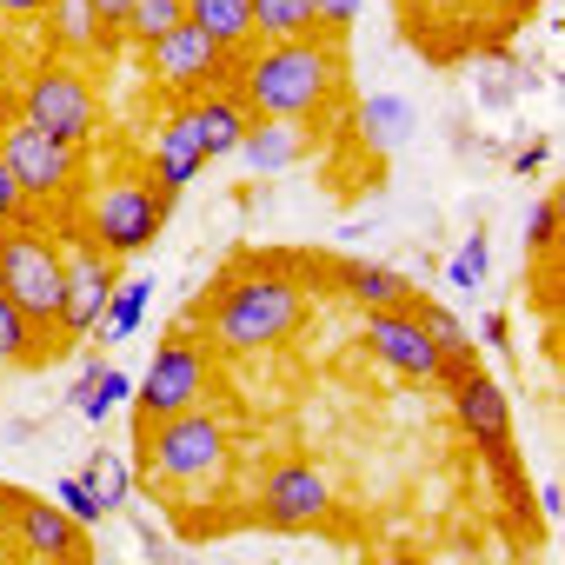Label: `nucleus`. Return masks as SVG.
Here are the masks:
<instances>
[{"instance_id": "37", "label": "nucleus", "mask_w": 565, "mask_h": 565, "mask_svg": "<svg viewBox=\"0 0 565 565\" xmlns=\"http://www.w3.org/2000/svg\"><path fill=\"white\" fill-rule=\"evenodd\" d=\"M100 366H107V360H100V353H94V360H87V366H81V373H74V386H67V406H74V413H81V406H87V393H94V380H100Z\"/></svg>"}, {"instance_id": "24", "label": "nucleus", "mask_w": 565, "mask_h": 565, "mask_svg": "<svg viewBox=\"0 0 565 565\" xmlns=\"http://www.w3.org/2000/svg\"><path fill=\"white\" fill-rule=\"evenodd\" d=\"M479 459H486V479H492L499 505H505L512 519H539V512H532V486H525V459H519V446L505 439V446H492V452H479Z\"/></svg>"}, {"instance_id": "41", "label": "nucleus", "mask_w": 565, "mask_h": 565, "mask_svg": "<svg viewBox=\"0 0 565 565\" xmlns=\"http://www.w3.org/2000/svg\"><path fill=\"white\" fill-rule=\"evenodd\" d=\"M8 512H14V486H0V545H8Z\"/></svg>"}, {"instance_id": "13", "label": "nucleus", "mask_w": 565, "mask_h": 565, "mask_svg": "<svg viewBox=\"0 0 565 565\" xmlns=\"http://www.w3.org/2000/svg\"><path fill=\"white\" fill-rule=\"evenodd\" d=\"M333 479H327V466H313V459H273L266 472H259V519L266 525H287V532H307V525H327L333 519Z\"/></svg>"}, {"instance_id": "14", "label": "nucleus", "mask_w": 565, "mask_h": 565, "mask_svg": "<svg viewBox=\"0 0 565 565\" xmlns=\"http://www.w3.org/2000/svg\"><path fill=\"white\" fill-rule=\"evenodd\" d=\"M439 386H446V406H452L459 433H466L479 452H492V446H505V439H512V399H505V386H499L479 360L452 366Z\"/></svg>"}, {"instance_id": "10", "label": "nucleus", "mask_w": 565, "mask_h": 565, "mask_svg": "<svg viewBox=\"0 0 565 565\" xmlns=\"http://www.w3.org/2000/svg\"><path fill=\"white\" fill-rule=\"evenodd\" d=\"M140 67H147L153 87H167V94H180V100H193L200 87H226V81H233V54H226L206 28H193V21H180V28H167L153 47H140Z\"/></svg>"}, {"instance_id": "20", "label": "nucleus", "mask_w": 565, "mask_h": 565, "mask_svg": "<svg viewBox=\"0 0 565 565\" xmlns=\"http://www.w3.org/2000/svg\"><path fill=\"white\" fill-rule=\"evenodd\" d=\"M147 300H153V273L120 279L114 300H107V313H100V327H94V340H100V347H127V340L140 333V320H147Z\"/></svg>"}, {"instance_id": "38", "label": "nucleus", "mask_w": 565, "mask_h": 565, "mask_svg": "<svg viewBox=\"0 0 565 565\" xmlns=\"http://www.w3.org/2000/svg\"><path fill=\"white\" fill-rule=\"evenodd\" d=\"M94 14H100V28L120 41V28H127V14H134V0H94Z\"/></svg>"}, {"instance_id": "18", "label": "nucleus", "mask_w": 565, "mask_h": 565, "mask_svg": "<svg viewBox=\"0 0 565 565\" xmlns=\"http://www.w3.org/2000/svg\"><path fill=\"white\" fill-rule=\"evenodd\" d=\"M186 114H193V134H200L206 160H233V153H239V140H246V127H253V114H246V100H239L233 87L193 94V100H186Z\"/></svg>"}, {"instance_id": "36", "label": "nucleus", "mask_w": 565, "mask_h": 565, "mask_svg": "<svg viewBox=\"0 0 565 565\" xmlns=\"http://www.w3.org/2000/svg\"><path fill=\"white\" fill-rule=\"evenodd\" d=\"M47 14V0H0V21H8V28H34Z\"/></svg>"}, {"instance_id": "4", "label": "nucleus", "mask_w": 565, "mask_h": 565, "mask_svg": "<svg viewBox=\"0 0 565 565\" xmlns=\"http://www.w3.org/2000/svg\"><path fill=\"white\" fill-rule=\"evenodd\" d=\"M167 213H173V193H167L153 173H140V167H114L107 180L87 186L81 233H87L100 253H114V259L127 266L134 253H147V246L167 233Z\"/></svg>"}, {"instance_id": "25", "label": "nucleus", "mask_w": 565, "mask_h": 565, "mask_svg": "<svg viewBox=\"0 0 565 565\" xmlns=\"http://www.w3.org/2000/svg\"><path fill=\"white\" fill-rule=\"evenodd\" d=\"M47 360V340L28 327V313L0 294V366H41Z\"/></svg>"}, {"instance_id": "23", "label": "nucleus", "mask_w": 565, "mask_h": 565, "mask_svg": "<svg viewBox=\"0 0 565 565\" xmlns=\"http://www.w3.org/2000/svg\"><path fill=\"white\" fill-rule=\"evenodd\" d=\"M360 140H366L373 153L406 147V140H413V107H406L399 94H366V100H360Z\"/></svg>"}, {"instance_id": "7", "label": "nucleus", "mask_w": 565, "mask_h": 565, "mask_svg": "<svg viewBox=\"0 0 565 565\" xmlns=\"http://www.w3.org/2000/svg\"><path fill=\"white\" fill-rule=\"evenodd\" d=\"M206 393H213V347L200 340V327H173V333L153 347L147 373L134 380V419L153 426V419H167V413L206 406Z\"/></svg>"}, {"instance_id": "1", "label": "nucleus", "mask_w": 565, "mask_h": 565, "mask_svg": "<svg viewBox=\"0 0 565 565\" xmlns=\"http://www.w3.org/2000/svg\"><path fill=\"white\" fill-rule=\"evenodd\" d=\"M253 120H327L333 94L347 87V34H307V41H253L233 54L226 81Z\"/></svg>"}, {"instance_id": "35", "label": "nucleus", "mask_w": 565, "mask_h": 565, "mask_svg": "<svg viewBox=\"0 0 565 565\" xmlns=\"http://www.w3.org/2000/svg\"><path fill=\"white\" fill-rule=\"evenodd\" d=\"M532 512H539L545 525H558V519H565V486H558V479H545V486L532 492Z\"/></svg>"}, {"instance_id": "22", "label": "nucleus", "mask_w": 565, "mask_h": 565, "mask_svg": "<svg viewBox=\"0 0 565 565\" xmlns=\"http://www.w3.org/2000/svg\"><path fill=\"white\" fill-rule=\"evenodd\" d=\"M186 21L206 28L226 54H246L253 47V0H186Z\"/></svg>"}, {"instance_id": "3", "label": "nucleus", "mask_w": 565, "mask_h": 565, "mask_svg": "<svg viewBox=\"0 0 565 565\" xmlns=\"http://www.w3.org/2000/svg\"><path fill=\"white\" fill-rule=\"evenodd\" d=\"M134 459L167 492H206L233 466V433H226V419L213 406H186V413H167V419L140 426L134 433Z\"/></svg>"}, {"instance_id": "40", "label": "nucleus", "mask_w": 565, "mask_h": 565, "mask_svg": "<svg viewBox=\"0 0 565 565\" xmlns=\"http://www.w3.org/2000/svg\"><path fill=\"white\" fill-rule=\"evenodd\" d=\"M479 333H486V347H499V353H505V320H499V313H486V320H479Z\"/></svg>"}, {"instance_id": "6", "label": "nucleus", "mask_w": 565, "mask_h": 565, "mask_svg": "<svg viewBox=\"0 0 565 565\" xmlns=\"http://www.w3.org/2000/svg\"><path fill=\"white\" fill-rule=\"evenodd\" d=\"M21 120H34L41 134H54L61 147H94V134H100V87L87 81V67L81 61H67V54H47V61H34L28 74H21Z\"/></svg>"}, {"instance_id": "2", "label": "nucleus", "mask_w": 565, "mask_h": 565, "mask_svg": "<svg viewBox=\"0 0 565 565\" xmlns=\"http://www.w3.org/2000/svg\"><path fill=\"white\" fill-rule=\"evenodd\" d=\"M307 313H313V294L294 279V266H239L206 287V300L193 307V327L213 353L239 360V353H266L279 340H294Z\"/></svg>"}, {"instance_id": "29", "label": "nucleus", "mask_w": 565, "mask_h": 565, "mask_svg": "<svg viewBox=\"0 0 565 565\" xmlns=\"http://www.w3.org/2000/svg\"><path fill=\"white\" fill-rule=\"evenodd\" d=\"M120 406H134V380H127L120 366H100V380H94V393H87L81 419H87V426H107Z\"/></svg>"}, {"instance_id": "15", "label": "nucleus", "mask_w": 565, "mask_h": 565, "mask_svg": "<svg viewBox=\"0 0 565 565\" xmlns=\"http://www.w3.org/2000/svg\"><path fill=\"white\" fill-rule=\"evenodd\" d=\"M313 127L307 120H253L246 127V140H239V167L246 173H259V180H273V173H294V167H307L313 160Z\"/></svg>"}, {"instance_id": "30", "label": "nucleus", "mask_w": 565, "mask_h": 565, "mask_svg": "<svg viewBox=\"0 0 565 565\" xmlns=\"http://www.w3.org/2000/svg\"><path fill=\"white\" fill-rule=\"evenodd\" d=\"M558 226H565V206H558V193H545V200L532 206V220H525V253L545 259V253L558 246Z\"/></svg>"}, {"instance_id": "44", "label": "nucleus", "mask_w": 565, "mask_h": 565, "mask_svg": "<svg viewBox=\"0 0 565 565\" xmlns=\"http://www.w3.org/2000/svg\"><path fill=\"white\" fill-rule=\"evenodd\" d=\"M479 8H486V14H492V8H505V0H479Z\"/></svg>"}, {"instance_id": "9", "label": "nucleus", "mask_w": 565, "mask_h": 565, "mask_svg": "<svg viewBox=\"0 0 565 565\" xmlns=\"http://www.w3.org/2000/svg\"><path fill=\"white\" fill-rule=\"evenodd\" d=\"M54 233H61V333L94 340V327H100V313L120 287V259L100 253L81 226H67V213L54 220Z\"/></svg>"}, {"instance_id": "27", "label": "nucleus", "mask_w": 565, "mask_h": 565, "mask_svg": "<svg viewBox=\"0 0 565 565\" xmlns=\"http://www.w3.org/2000/svg\"><path fill=\"white\" fill-rule=\"evenodd\" d=\"M186 21V0H134V14H127V28H120V41H134V47H153L167 28H180Z\"/></svg>"}, {"instance_id": "21", "label": "nucleus", "mask_w": 565, "mask_h": 565, "mask_svg": "<svg viewBox=\"0 0 565 565\" xmlns=\"http://www.w3.org/2000/svg\"><path fill=\"white\" fill-rule=\"evenodd\" d=\"M320 28V0H253V41H307Z\"/></svg>"}, {"instance_id": "5", "label": "nucleus", "mask_w": 565, "mask_h": 565, "mask_svg": "<svg viewBox=\"0 0 565 565\" xmlns=\"http://www.w3.org/2000/svg\"><path fill=\"white\" fill-rule=\"evenodd\" d=\"M0 294H8L41 340L61 333V233L47 220H14L0 226Z\"/></svg>"}, {"instance_id": "39", "label": "nucleus", "mask_w": 565, "mask_h": 565, "mask_svg": "<svg viewBox=\"0 0 565 565\" xmlns=\"http://www.w3.org/2000/svg\"><path fill=\"white\" fill-rule=\"evenodd\" d=\"M479 107H512V81L505 74H486L479 81Z\"/></svg>"}, {"instance_id": "11", "label": "nucleus", "mask_w": 565, "mask_h": 565, "mask_svg": "<svg viewBox=\"0 0 565 565\" xmlns=\"http://www.w3.org/2000/svg\"><path fill=\"white\" fill-rule=\"evenodd\" d=\"M419 300V294H413ZM373 307L366 313V353L386 366V373H399V380H419V386H439V373H446V347L433 340V327L419 320V307Z\"/></svg>"}, {"instance_id": "17", "label": "nucleus", "mask_w": 565, "mask_h": 565, "mask_svg": "<svg viewBox=\"0 0 565 565\" xmlns=\"http://www.w3.org/2000/svg\"><path fill=\"white\" fill-rule=\"evenodd\" d=\"M213 160H206V147H200V134H193V114H186V100L160 120V134H153V180L180 200L200 173H206Z\"/></svg>"}, {"instance_id": "31", "label": "nucleus", "mask_w": 565, "mask_h": 565, "mask_svg": "<svg viewBox=\"0 0 565 565\" xmlns=\"http://www.w3.org/2000/svg\"><path fill=\"white\" fill-rule=\"evenodd\" d=\"M54 499H61V505H67V512H74V519H81V525H87V532H94V525H100V519H107V505H100V499H94V486H87V479H81V472H67V479H61V492H54Z\"/></svg>"}, {"instance_id": "34", "label": "nucleus", "mask_w": 565, "mask_h": 565, "mask_svg": "<svg viewBox=\"0 0 565 565\" xmlns=\"http://www.w3.org/2000/svg\"><path fill=\"white\" fill-rule=\"evenodd\" d=\"M545 167H552V140H545V134L512 153V173H545Z\"/></svg>"}, {"instance_id": "26", "label": "nucleus", "mask_w": 565, "mask_h": 565, "mask_svg": "<svg viewBox=\"0 0 565 565\" xmlns=\"http://www.w3.org/2000/svg\"><path fill=\"white\" fill-rule=\"evenodd\" d=\"M87 486H94V499L107 505V512H120L127 505V492H134V472H127V452H114V446H100L94 459H87V472H81Z\"/></svg>"}, {"instance_id": "33", "label": "nucleus", "mask_w": 565, "mask_h": 565, "mask_svg": "<svg viewBox=\"0 0 565 565\" xmlns=\"http://www.w3.org/2000/svg\"><path fill=\"white\" fill-rule=\"evenodd\" d=\"M360 14H366V0H320V28L327 34H353Z\"/></svg>"}, {"instance_id": "19", "label": "nucleus", "mask_w": 565, "mask_h": 565, "mask_svg": "<svg viewBox=\"0 0 565 565\" xmlns=\"http://www.w3.org/2000/svg\"><path fill=\"white\" fill-rule=\"evenodd\" d=\"M333 287H340L360 313H373V307H406V300H413V279L393 273V266H380V259H340V266H333Z\"/></svg>"}, {"instance_id": "43", "label": "nucleus", "mask_w": 565, "mask_h": 565, "mask_svg": "<svg viewBox=\"0 0 565 565\" xmlns=\"http://www.w3.org/2000/svg\"><path fill=\"white\" fill-rule=\"evenodd\" d=\"M545 0H505V14H539Z\"/></svg>"}, {"instance_id": "8", "label": "nucleus", "mask_w": 565, "mask_h": 565, "mask_svg": "<svg viewBox=\"0 0 565 565\" xmlns=\"http://www.w3.org/2000/svg\"><path fill=\"white\" fill-rule=\"evenodd\" d=\"M0 160H8L14 186L28 193V206H34L41 220H61L67 200L87 186V180H81V147H61V140L41 134L34 120H8V127H0Z\"/></svg>"}, {"instance_id": "42", "label": "nucleus", "mask_w": 565, "mask_h": 565, "mask_svg": "<svg viewBox=\"0 0 565 565\" xmlns=\"http://www.w3.org/2000/svg\"><path fill=\"white\" fill-rule=\"evenodd\" d=\"M406 14H433V8H452V0H399Z\"/></svg>"}, {"instance_id": "28", "label": "nucleus", "mask_w": 565, "mask_h": 565, "mask_svg": "<svg viewBox=\"0 0 565 565\" xmlns=\"http://www.w3.org/2000/svg\"><path fill=\"white\" fill-rule=\"evenodd\" d=\"M486 273H492V239H486V226H472V233L459 239V253H452L446 279H452L459 294H479V287H486Z\"/></svg>"}, {"instance_id": "16", "label": "nucleus", "mask_w": 565, "mask_h": 565, "mask_svg": "<svg viewBox=\"0 0 565 565\" xmlns=\"http://www.w3.org/2000/svg\"><path fill=\"white\" fill-rule=\"evenodd\" d=\"M34 28L47 34V47H54V54L81 61V67H87V61H107V54L120 47V41H114V34L100 28L94 0H47V14H41Z\"/></svg>"}, {"instance_id": "12", "label": "nucleus", "mask_w": 565, "mask_h": 565, "mask_svg": "<svg viewBox=\"0 0 565 565\" xmlns=\"http://www.w3.org/2000/svg\"><path fill=\"white\" fill-rule=\"evenodd\" d=\"M8 545H14L21 558H41V565H87V558H94V532H87L61 499H41V492H14Z\"/></svg>"}, {"instance_id": "32", "label": "nucleus", "mask_w": 565, "mask_h": 565, "mask_svg": "<svg viewBox=\"0 0 565 565\" xmlns=\"http://www.w3.org/2000/svg\"><path fill=\"white\" fill-rule=\"evenodd\" d=\"M14 220H41V213L28 206V193L14 186V173H8V160H0V226H14Z\"/></svg>"}]
</instances>
